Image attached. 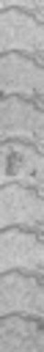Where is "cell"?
<instances>
[{"label":"cell","mask_w":44,"mask_h":352,"mask_svg":"<svg viewBox=\"0 0 44 352\" xmlns=\"http://www.w3.org/2000/svg\"><path fill=\"white\" fill-rule=\"evenodd\" d=\"M0 132H3V138H30V140L41 143V135H44L41 99L22 96V94H3Z\"/></svg>","instance_id":"4"},{"label":"cell","mask_w":44,"mask_h":352,"mask_svg":"<svg viewBox=\"0 0 44 352\" xmlns=\"http://www.w3.org/2000/svg\"><path fill=\"white\" fill-rule=\"evenodd\" d=\"M44 154L41 143L30 138H3V179L41 187Z\"/></svg>","instance_id":"7"},{"label":"cell","mask_w":44,"mask_h":352,"mask_svg":"<svg viewBox=\"0 0 44 352\" xmlns=\"http://www.w3.org/2000/svg\"><path fill=\"white\" fill-rule=\"evenodd\" d=\"M0 47L3 52H28L41 58L44 52V22L41 14L8 6L0 16Z\"/></svg>","instance_id":"2"},{"label":"cell","mask_w":44,"mask_h":352,"mask_svg":"<svg viewBox=\"0 0 44 352\" xmlns=\"http://www.w3.org/2000/svg\"><path fill=\"white\" fill-rule=\"evenodd\" d=\"M0 223L3 226H33L44 223V198L36 184L6 182L0 192Z\"/></svg>","instance_id":"5"},{"label":"cell","mask_w":44,"mask_h":352,"mask_svg":"<svg viewBox=\"0 0 44 352\" xmlns=\"http://www.w3.org/2000/svg\"><path fill=\"white\" fill-rule=\"evenodd\" d=\"M0 270H44V239L41 228L33 226H3L0 234Z\"/></svg>","instance_id":"1"},{"label":"cell","mask_w":44,"mask_h":352,"mask_svg":"<svg viewBox=\"0 0 44 352\" xmlns=\"http://www.w3.org/2000/svg\"><path fill=\"white\" fill-rule=\"evenodd\" d=\"M0 311L3 314H36L44 311V283L41 272L6 270L0 280Z\"/></svg>","instance_id":"3"},{"label":"cell","mask_w":44,"mask_h":352,"mask_svg":"<svg viewBox=\"0 0 44 352\" xmlns=\"http://www.w3.org/2000/svg\"><path fill=\"white\" fill-rule=\"evenodd\" d=\"M0 352H44V327L36 314H3Z\"/></svg>","instance_id":"8"},{"label":"cell","mask_w":44,"mask_h":352,"mask_svg":"<svg viewBox=\"0 0 44 352\" xmlns=\"http://www.w3.org/2000/svg\"><path fill=\"white\" fill-rule=\"evenodd\" d=\"M0 85L3 94H22L41 99L44 96V66L41 58L28 52H3L0 60Z\"/></svg>","instance_id":"6"},{"label":"cell","mask_w":44,"mask_h":352,"mask_svg":"<svg viewBox=\"0 0 44 352\" xmlns=\"http://www.w3.org/2000/svg\"><path fill=\"white\" fill-rule=\"evenodd\" d=\"M0 3H3V8L16 6V8H28L33 14H41V8H44V0H0Z\"/></svg>","instance_id":"9"}]
</instances>
